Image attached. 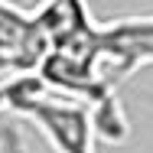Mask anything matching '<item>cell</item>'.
Segmentation results:
<instances>
[{
  "mask_svg": "<svg viewBox=\"0 0 153 153\" xmlns=\"http://www.w3.org/2000/svg\"><path fill=\"white\" fill-rule=\"evenodd\" d=\"M3 91L7 111L26 117L56 153H98L94 150L98 137L85 104L49 94L36 75H16L3 82Z\"/></svg>",
  "mask_w": 153,
  "mask_h": 153,
  "instance_id": "obj_1",
  "label": "cell"
},
{
  "mask_svg": "<svg viewBox=\"0 0 153 153\" xmlns=\"http://www.w3.org/2000/svg\"><path fill=\"white\" fill-rule=\"evenodd\" d=\"M98 56H101V65L108 68V75L114 82L150 65L153 62V13L98 23Z\"/></svg>",
  "mask_w": 153,
  "mask_h": 153,
  "instance_id": "obj_2",
  "label": "cell"
},
{
  "mask_svg": "<svg viewBox=\"0 0 153 153\" xmlns=\"http://www.w3.org/2000/svg\"><path fill=\"white\" fill-rule=\"evenodd\" d=\"M33 23L49 42V49L98 56V23L91 20L85 0H46L33 13Z\"/></svg>",
  "mask_w": 153,
  "mask_h": 153,
  "instance_id": "obj_3",
  "label": "cell"
},
{
  "mask_svg": "<svg viewBox=\"0 0 153 153\" xmlns=\"http://www.w3.org/2000/svg\"><path fill=\"white\" fill-rule=\"evenodd\" d=\"M49 42L36 30L33 13L10 0H0V75H36Z\"/></svg>",
  "mask_w": 153,
  "mask_h": 153,
  "instance_id": "obj_4",
  "label": "cell"
}]
</instances>
